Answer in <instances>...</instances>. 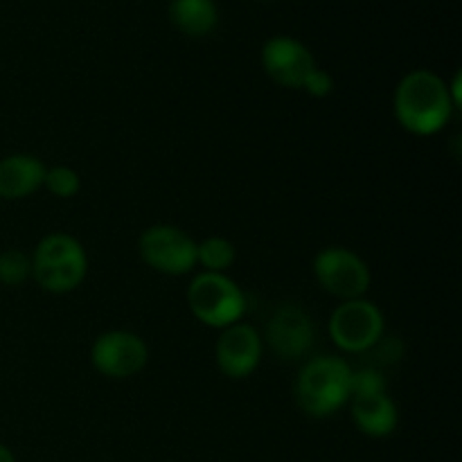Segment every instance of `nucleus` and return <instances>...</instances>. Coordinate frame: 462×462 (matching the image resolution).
Listing matches in <instances>:
<instances>
[{"label": "nucleus", "instance_id": "aec40b11", "mask_svg": "<svg viewBox=\"0 0 462 462\" xmlns=\"http://www.w3.org/2000/svg\"><path fill=\"white\" fill-rule=\"evenodd\" d=\"M447 90H449V97H451V104H454V108H460V104H462V75L460 72H456L454 79H451V84H447Z\"/></svg>", "mask_w": 462, "mask_h": 462}, {"label": "nucleus", "instance_id": "a211bd4d", "mask_svg": "<svg viewBox=\"0 0 462 462\" xmlns=\"http://www.w3.org/2000/svg\"><path fill=\"white\" fill-rule=\"evenodd\" d=\"M374 393H386V377L377 368L352 370V397L374 395Z\"/></svg>", "mask_w": 462, "mask_h": 462}, {"label": "nucleus", "instance_id": "4468645a", "mask_svg": "<svg viewBox=\"0 0 462 462\" xmlns=\"http://www.w3.org/2000/svg\"><path fill=\"white\" fill-rule=\"evenodd\" d=\"M170 21L188 36L210 34L219 21V12L212 0H171Z\"/></svg>", "mask_w": 462, "mask_h": 462}, {"label": "nucleus", "instance_id": "1a4fd4ad", "mask_svg": "<svg viewBox=\"0 0 462 462\" xmlns=\"http://www.w3.org/2000/svg\"><path fill=\"white\" fill-rule=\"evenodd\" d=\"M262 68L282 88H302L316 68L311 50L293 36H271L262 48Z\"/></svg>", "mask_w": 462, "mask_h": 462}, {"label": "nucleus", "instance_id": "9b49d317", "mask_svg": "<svg viewBox=\"0 0 462 462\" xmlns=\"http://www.w3.org/2000/svg\"><path fill=\"white\" fill-rule=\"evenodd\" d=\"M266 343L282 359L305 356L314 343V325L307 311L296 305L280 307L266 325Z\"/></svg>", "mask_w": 462, "mask_h": 462}, {"label": "nucleus", "instance_id": "2eb2a0df", "mask_svg": "<svg viewBox=\"0 0 462 462\" xmlns=\"http://www.w3.org/2000/svg\"><path fill=\"white\" fill-rule=\"evenodd\" d=\"M233 242L226 237H206L203 242H197V264L203 266V271L210 273H226L235 264Z\"/></svg>", "mask_w": 462, "mask_h": 462}, {"label": "nucleus", "instance_id": "4be33fe9", "mask_svg": "<svg viewBox=\"0 0 462 462\" xmlns=\"http://www.w3.org/2000/svg\"><path fill=\"white\" fill-rule=\"evenodd\" d=\"M266 3H269V0H266Z\"/></svg>", "mask_w": 462, "mask_h": 462}, {"label": "nucleus", "instance_id": "f8f14e48", "mask_svg": "<svg viewBox=\"0 0 462 462\" xmlns=\"http://www.w3.org/2000/svg\"><path fill=\"white\" fill-rule=\"evenodd\" d=\"M45 165L30 153H12L0 161V199L18 201L43 185Z\"/></svg>", "mask_w": 462, "mask_h": 462}, {"label": "nucleus", "instance_id": "f3484780", "mask_svg": "<svg viewBox=\"0 0 462 462\" xmlns=\"http://www.w3.org/2000/svg\"><path fill=\"white\" fill-rule=\"evenodd\" d=\"M43 188H48V192L57 199H70L81 189V179L72 167L54 165L45 170Z\"/></svg>", "mask_w": 462, "mask_h": 462}, {"label": "nucleus", "instance_id": "412c9836", "mask_svg": "<svg viewBox=\"0 0 462 462\" xmlns=\"http://www.w3.org/2000/svg\"><path fill=\"white\" fill-rule=\"evenodd\" d=\"M0 462H16V456H14L12 449H9L7 445H3V442H0Z\"/></svg>", "mask_w": 462, "mask_h": 462}, {"label": "nucleus", "instance_id": "ddd939ff", "mask_svg": "<svg viewBox=\"0 0 462 462\" xmlns=\"http://www.w3.org/2000/svg\"><path fill=\"white\" fill-rule=\"evenodd\" d=\"M352 420L356 429L368 438H388L395 433L400 424L395 402L388 393H374V395L352 397Z\"/></svg>", "mask_w": 462, "mask_h": 462}, {"label": "nucleus", "instance_id": "6e6552de", "mask_svg": "<svg viewBox=\"0 0 462 462\" xmlns=\"http://www.w3.org/2000/svg\"><path fill=\"white\" fill-rule=\"evenodd\" d=\"M147 343L126 329H111L95 338L90 361L95 370L108 379H129L147 365Z\"/></svg>", "mask_w": 462, "mask_h": 462}, {"label": "nucleus", "instance_id": "dca6fc26", "mask_svg": "<svg viewBox=\"0 0 462 462\" xmlns=\"http://www.w3.org/2000/svg\"><path fill=\"white\" fill-rule=\"evenodd\" d=\"M32 278V257L18 248L0 253V282L7 287H18Z\"/></svg>", "mask_w": 462, "mask_h": 462}, {"label": "nucleus", "instance_id": "423d86ee", "mask_svg": "<svg viewBox=\"0 0 462 462\" xmlns=\"http://www.w3.org/2000/svg\"><path fill=\"white\" fill-rule=\"evenodd\" d=\"M138 253L149 269L162 275H185L197 266V242L170 224L149 226L140 235Z\"/></svg>", "mask_w": 462, "mask_h": 462}, {"label": "nucleus", "instance_id": "6ab92c4d", "mask_svg": "<svg viewBox=\"0 0 462 462\" xmlns=\"http://www.w3.org/2000/svg\"><path fill=\"white\" fill-rule=\"evenodd\" d=\"M302 90H307L311 97H328L334 90V77L328 70L316 66L311 75L305 79V84H302Z\"/></svg>", "mask_w": 462, "mask_h": 462}, {"label": "nucleus", "instance_id": "20e7f679", "mask_svg": "<svg viewBox=\"0 0 462 462\" xmlns=\"http://www.w3.org/2000/svg\"><path fill=\"white\" fill-rule=\"evenodd\" d=\"M188 305L199 323L224 329L242 320L246 311V296L239 284L228 278V273L201 271L188 287Z\"/></svg>", "mask_w": 462, "mask_h": 462}, {"label": "nucleus", "instance_id": "f257e3e1", "mask_svg": "<svg viewBox=\"0 0 462 462\" xmlns=\"http://www.w3.org/2000/svg\"><path fill=\"white\" fill-rule=\"evenodd\" d=\"M393 108L402 129L413 135L440 134L456 111L447 81L433 70H413L402 77Z\"/></svg>", "mask_w": 462, "mask_h": 462}, {"label": "nucleus", "instance_id": "f03ea898", "mask_svg": "<svg viewBox=\"0 0 462 462\" xmlns=\"http://www.w3.org/2000/svg\"><path fill=\"white\" fill-rule=\"evenodd\" d=\"M350 397L352 368L341 356H316L298 373L296 400L310 418H329L341 411Z\"/></svg>", "mask_w": 462, "mask_h": 462}, {"label": "nucleus", "instance_id": "0eeeda50", "mask_svg": "<svg viewBox=\"0 0 462 462\" xmlns=\"http://www.w3.org/2000/svg\"><path fill=\"white\" fill-rule=\"evenodd\" d=\"M314 275L325 291L341 300L364 298L373 282L364 257L343 246L323 248L314 257Z\"/></svg>", "mask_w": 462, "mask_h": 462}, {"label": "nucleus", "instance_id": "7ed1b4c3", "mask_svg": "<svg viewBox=\"0 0 462 462\" xmlns=\"http://www.w3.org/2000/svg\"><path fill=\"white\" fill-rule=\"evenodd\" d=\"M88 273V255L77 237L50 233L32 253V278L48 293H70Z\"/></svg>", "mask_w": 462, "mask_h": 462}, {"label": "nucleus", "instance_id": "9d476101", "mask_svg": "<svg viewBox=\"0 0 462 462\" xmlns=\"http://www.w3.org/2000/svg\"><path fill=\"white\" fill-rule=\"evenodd\" d=\"M217 365L230 379H246L262 361V337L253 325L233 323L221 329L217 341Z\"/></svg>", "mask_w": 462, "mask_h": 462}, {"label": "nucleus", "instance_id": "39448f33", "mask_svg": "<svg viewBox=\"0 0 462 462\" xmlns=\"http://www.w3.org/2000/svg\"><path fill=\"white\" fill-rule=\"evenodd\" d=\"M328 332L338 350L347 355H364L382 341L383 314L365 298L343 300L329 316Z\"/></svg>", "mask_w": 462, "mask_h": 462}]
</instances>
